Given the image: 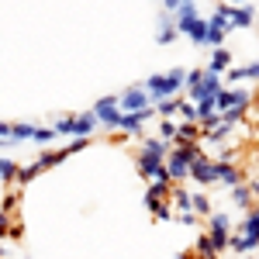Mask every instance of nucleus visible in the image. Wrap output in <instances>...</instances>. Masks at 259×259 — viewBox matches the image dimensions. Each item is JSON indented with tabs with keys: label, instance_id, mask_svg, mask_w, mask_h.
<instances>
[{
	"label": "nucleus",
	"instance_id": "nucleus-1",
	"mask_svg": "<svg viewBox=\"0 0 259 259\" xmlns=\"http://www.w3.org/2000/svg\"><path fill=\"white\" fill-rule=\"evenodd\" d=\"M228 249L239 252V256L256 252V249H259V207H249V211H245V218H242V232L228 239Z\"/></svg>",
	"mask_w": 259,
	"mask_h": 259
},
{
	"label": "nucleus",
	"instance_id": "nucleus-2",
	"mask_svg": "<svg viewBox=\"0 0 259 259\" xmlns=\"http://www.w3.org/2000/svg\"><path fill=\"white\" fill-rule=\"evenodd\" d=\"M183 83H187V73H183V69H169V73L149 76V80H145V90L152 94V104H159V100H166V97H177Z\"/></svg>",
	"mask_w": 259,
	"mask_h": 259
},
{
	"label": "nucleus",
	"instance_id": "nucleus-3",
	"mask_svg": "<svg viewBox=\"0 0 259 259\" xmlns=\"http://www.w3.org/2000/svg\"><path fill=\"white\" fill-rule=\"evenodd\" d=\"M249 90H242V87H221L218 90V111L225 114V111H232V107H249Z\"/></svg>",
	"mask_w": 259,
	"mask_h": 259
},
{
	"label": "nucleus",
	"instance_id": "nucleus-4",
	"mask_svg": "<svg viewBox=\"0 0 259 259\" xmlns=\"http://www.w3.org/2000/svg\"><path fill=\"white\" fill-rule=\"evenodd\" d=\"M94 114L100 118L104 128H118V124H121V104H118V97H100L97 104H94Z\"/></svg>",
	"mask_w": 259,
	"mask_h": 259
},
{
	"label": "nucleus",
	"instance_id": "nucleus-5",
	"mask_svg": "<svg viewBox=\"0 0 259 259\" xmlns=\"http://www.w3.org/2000/svg\"><path fill=\"white\" fill-rule=\"evenodd\" d=\"M218 90H221V73L204 69L200 83H197V87H190V100L197 104V100H204V97H218Z\"/></svg>",
	"mask_w": 259,
	"mask_h": 259
},
{
	"label": "nucleus",
	"instance_id": "nucleus-6",
	"mask_svg": "<svg viewBox=\"0 0 259 259\" xmlns=\"http://www.w3.org/2000/svg\"><path fill=\"white\" fill-rule=\"evenodd\" d=\"M118 104H121V111H142V107L152 104V94L145 90V83L142 87H128L124 94H118Z\"/></svg>",
	"mask_w": 259,
	"mask_h": 259
},
{
	"label": "nucleus",
	"instance_id": "nucleus-7",
	"mask_svg": "<svg viewBox=\"0 0 259 259\" xmlns=\"http://www.w3.org/2000/svg\"><path fill=\"white\" fill-rule=\"evenodd\" d=\"M152 114H156V111H152V104H149V107H142V111H121V124H118V128L124 132V135H139L142 124L152 118Z\"/></svg>",
	"mask_w": 259,
	"mask_h": 259
},
{
	"label": "nucleus",
	"instance_id": "nucleus-8",
	"mask_svg": "<svg viewBox=\"0 0 259 259\" xmlns=\"http://www.w3.org/2000/svg\"><path fill=\"white\" fill-rule=\"evenodd\" d=\"M177 28L194 45H207V21L200 18V14H194V18H187V21H177Z\"/></svg>",
	"mask_w": 259,
	"mask_h": 259
},
{
	"label": "nucleus",
	"instance_id": "nucleus-9",
	"mask_svg": "<svg viewBox=\"0 0 259 259\" xmlns=\"http://www.w3.org/2000/svg\"><path fill=\"white\" fill-rule=\"evenodd\" d=\"M190 180H197L200 187H211L214 183V159L207 152H200L197 159L190 162Z\"/></svg>",
	"mask_w": 259,
	"mask_h": 259
},
{
	"label": "nucleus",
	"instance_id": "nucleus-10",
	"mask_svg": "<svg viewBox=\"0 0 259 259\" xmlns=\"http://www.w3.org/2000/svg\"><path fill=\"white\" fill-rule=\"evenodd\" d=\"M214 180L225 187H235V183H242V169L232 159H214Z\"/></svg>",
	"mask_w": 259,
	"mask_h": 259
},
{
	"label": "nucleus",
	"instance_id": "nucleus-11",
	"mask_svg": "<svg viewBox=\"0 0 259 259\" xmlns=\"http://www.w3.org/2000/svg\"><path fill=\"white\" fill-rule=\"evenodd\" d=\"M256 24V7L252 4H232V28H252Z\"/></svg>",
	"mask_w": 259,
	"mask_h": 259
},
{
	"label": "nucleus",
	"instance_id": "nucleus-12",
	"mask_svg": "<svg viewBox=\"0 0 259 259\" xmlns=\"http://www.w3.org/2000/svg\"><path fill=\"white\" fill-rule=\"evenodd\" d=\"M169 204H173L177 211H194V194H187L183 183H173V187H169Z\"/></svg>",
	"mask_w": 259,
	"mask_h": 259
},
{
	"label": "nucleus",
	"instance_id": "nucleus-13",
	"mask_svg": "<svg viewBox=\"0 0 259 259\" xmlns=\"http://www.w3.org/2000/svg\"><path fill=\"white\" fill-rule=\"evenodd\" d=\"M242 80H256L259 83V59L245 62V66H239V69H228V83H242Z\"/></svg>",
	"mask_w": 259,
	"mask_h": 259
},
{
	"label": "nucleus",
	"instance_id": "nucleus-14",
	"mask_svg": "<svg viewBox=\"0 0 259 259\" xmlns=\"http://www.w3.org/2000/svg\"><path fill=\"white\" fill-rule=\"evenodd\" d=\"M197 139H200V121H180L177 145H183V142H197Z\"/></svg>",
	"mask_w": 259,
	"mask_h": 259
},
{
	"label": "nucleus",
	"instance_id": "nucleus-15",
	"mask_svg": "<svg viewBox=\"0 0 259 259\" xmlns=\"http://www.w3.org/2000/svg\"><path fill=\"white\" fill-rule=\"evenodd\" d=\"M228 66H232V52L218 45V49L211 52V62H207V69H214V73H228Z\"/></svg>",
	"mask_w": 259,
	"mask_h": 259
},
{
	"label": "nucleus",
	"instance_id": "nucleus-16",
	"mask_svg": "<svg viewBox=\"0 0 259 259\" xmlns=\"http://www.w3.org/2000/svg\"><path fill=\"white\" fill-rule=\"evenodd\" d=\"M173 14V11H169ZM169 14H162V24H159V35H156V41L159 45H169V41L180 35V28H177V21H169Z\"/></svg>",
	"mask_w": 259,
	"mask_h": 259
},
{
	"label": "nucleus",
	"instance_id": "nucleus-17",
	"mask_svg": "<svg viewBox=\"0 0 259 259\" xmlns=\"http://www.w3.org/2000/svg\"><path fill=\"white\" fill-rule=\"evenodd\" d=\"M228 190H232V200L249 211V204H252V187H249V183H235V187H228Z\"/></svg>",
	"mask_w": 259,
	"mask_h": 259
},
{
	"label": "nucleus",
	"instance_id": "nucleus-18",
	"mask_svg": "<svg viewBox=\"0 0 259 259\" xmlns=\"http://www.w3.org/2000/svg\"><path fill=\"white\" fill-rule=\"evenodd\" d=\"M66 156H73V149H69V145H66V149H59V152H41V156H38L35 162H38L41 169H49V166H56V162H62Z\"/></svg>",
	"mask_w": 259,
	"mask_h": 259
},
{
	"label": "nucleus",
	"instance_id": "nucleus-19",
	"mask_svg": "<svg viewBox=\"0 0 259 259\" xmlns=\"http://www.w3.org/2000/svg\"><path fill=\"white\" fill-rule=\"evenodd\" d=\"M207 228H211V232H232V218L221 214V211H211V214H207Z\"/></svg>",
	"mask_w": 259,
	"mask_h": 259
},
{
	"label": "nucleus",
	"instance_id": "nucleus-20",
	"mask_svg": "<svg viewBox=\"0 0 259 259\" xmlns=\"http://www.w3.org/2000/svg\"><path fill=\"white\" fill-rule=\"evenodd\" d=\"M194 252H197V256H218V245H214V239H211V232H207V235H197Z\"/></svg>",
	"mask_w": 259,
	"mask_h": 259
},
{
	"label": "nucleus",
	"instance_id": "nucleus-21",
	"mask_svg": "<svg viewBox=\"0 0 259 259\" xmlns=\"http://www.w3.org/2000/svg\"><path fill=\"white\" fill-rule=\"evenodd\" d=\"M177 114H180L183 121H200V111H197V104H194L190 97H187V100L180 97V111H177Z\"/></svg>",
	"mask_w": 259,
	"mask_h": 259
},
{
	"label": "nucleus",
	"instance_id": "nucleus-22",
	"mask_svg": "<svg viewBox=\"0 0 259 259\" xmlns=\"http://www.w3.org/2000/svg\"><path fill=\"white\" fill-rule=\"evenodd\" d=\"M156 111H159V118H173L180 111V97H166V100H159L156 104Z\"/></svg>",
	"mask_w": 259,
	"mask_h": 259
},
{
	"label": "nucleus",
	"instance_id": "nucleus-23",
	"mask_svg": "<svg viewBox=\"0 0 259 259\" xmlns=\"http://www.w3.org/2000/svg\"><path fill=\"white\" fill-rule=\"evenodd\" d=\"M194 211H197L200 218H207V214L214 211V204L207 200V194H194Z\"/></svg>",
	"mask_w": 259,
	"mask_h": 259
},
{
	"label": "nucleus",
	"instance_id": "nucleus-24",
	"mask_svg": "<svg viewBox=\"0 0 259 259\" xmlns=\"http://www.w3.org/2000/svg\"><path fill=\"white\" fill-rule=\"evenodd\" d=\"M177 128H180V121H173V118H162L159 121V139H177Z\"/></svg>",
	"mask_w": 259,
	"mask_h": 259
},
{
	"label": "nucleus",
	"instance_id": "nucleus-25",
	"mask_svg": "<svg viewBox=\"0 0 259 259\" xmlns=\"http://www.w3.org/2000/svg\"><path fill=\"white\" fill-rule=\"evenodd\" d=\"M11 139H14V142L35 139V124H11Z\"/></svg>",
	"mask_w": 259,
	"mask_h": 259
},
{
	"label": "nucleus",
	"instance_id": "nucleus-26",
	"mask_svg": "<svg viewBox=\"0 0 259 259\" xmlns=\"http://www.w3.org/2000/svg\"><path fill=\"white\" fill-rule=\"evenodd\" d=\"M38 173H41V166H38V162H31V166L18 169V180H14V183H31V180L38 177Z\"/></svg>",
	"mask_w": 259,
	"mask_h": 259
},
{
	"label": "nucleus",
	"instance_id": "nucleus-27",
	"mask_svg": "<svg viewBox=\"0 0 259 259\" xmlns=\"http://www.w3.org/2000/svg\"><path fill=\"white\" fill-rule=\"evenodd\" d=\"M18 169H21V166L14 159H0V177H4V180H18Z\"/></svg>",
	"mask_w": 259,
	"mask_h": 259
},
{
	"label": "nucleus",
	"instance_id": "nucleus-28",
	"mask_svg": "<svg viewBox=\"0 0 259 259\" xmlns=\"http://www.w3.org/2000/svg\"><path fill=\"white\" fill-rule=\"evenodd\" d=\"M56 132H59V135H76V118H59Z\"/></svg>",
	"mask_w": 259,
	"mask_h": 259
},
{
	"label": "nucleus",
	"instance_id": "nucleus-29",
	"mask_svg": "<svg viewBox=\"0 0 259 259\" xmlns=\"http://www.w3.org/2000/svg\"><path fill=\"white\" fill-rule=\"evenodd\" d=\"M56 135H59L56 128H35V142H41V145H49V142L56 139Z\"/></svg>",
	"mask_w": 259,
	"mask_h": 259
},
{
	"label": "nucleus",
	"instance_id": "nucleus-30",
	"mask_svg": "<svg viewBox=\"0 0 259 259\" xmlns=\"http://www.w3.org/2000/svg\"><path fill=\"white\" fill-rule=\"evenodd\" d=\"M7 235H11V214L0 211V239H7Z\"/></svg>",
	"mask_w": 259,
	"mask_h": 259
},
{
	"label": "nucleus",
	"instance_id": "nucleus-31",
	"mask_svg": "<svg viewBox=\"0 0 259 259\" xmlns=\"http://www.w3.org/2000/svg\"><path fill=\"white\" fill-rule=\"evenodd\" d=\"M14 207H18V194H14V190H11V194H7V197H4V211H7V214H11V211H14Z\"/></svg>",
	"mask_w": 259,
	"mask_h": 259
},
{
	"label": "nucleus",
	"instance_id": "nucleus-32",
	"mask_svg": "<svg viewBox=\"0 0 259 259\" xmlns=\"http://www.w3.org/2000/svg\"><path fill=\"white\" fill-rule=\"evenodd\" d=\"M200 76H204V69H190V73H187V87H197Z\"/></svg>",
	"mask_w": 259,
	"mask_h": 259
},
{
	"label": "nucleus",
	"instance_id": "nucleus-33",
	"mask_svg": "<svg viewBox=\"0 0 259 259\" xmlns=\"http://www.w3.org/2000/svg\"><path fill=\"white\" fill-rule=\"evenodd\" d=\"M218 159H232V162H235V159H239V149H221Z\"/></svg>",
	"mask_w": 259,
	"mask_h": 259
},
{
	"label": "nucleus",
	"instance_id": "nucleus-34",
	"mask_svg": "<svg viewBox=\"0 0 259 259\" xmlns=\"http://www.w3.org/2000/svg\"><path fill=\"white\" fill-rule=\"evenodd\" d=\"M180 4H183V0H162V7H166V11H177Z\"/></svg>",
	"mask_w": 259,
	"mask_h": 259
},
{
	"label": "nucleus",
	"instance_id": "nucleus-35",
	"mask_svg": "<svg viewBox=\"0 0 259 259\" xmlns=\"http://www.w3.org/2000/svg\"><path fill=\"white\" fill-rule=\"evenodd\" d=\"M249 187H252V197H259V177H256V180H249Z\"/></svg>",
	"mask_w": 259,
	"mask_h": 259
},
{
	"label": "nucleus",
	"instance_id": "nucleus-36",
	"mask_svg": "<svg viewBox=\"0 0 259 259\" xmlns=\"http://www.w3.org/2000/svg\"><path fill=\"white\" fill-rule=\"evenodd\" d=\"M0 135H4V139H11V124H4V121H0Z\"/></svg>",
	"mask_w": 259,
	"mask_h": 259
},
{
	"label": "nucleus",
	"instance_id": "nucleus-37",
	"mask_svg": "<svg viewBox=\"0 0 259 259\" xmlns=\"http://www.w3.org/2000/svg\"><path fill=\"white\" fill-rule=\"evenodd\" d=\"M228 4H245V0H228Z\"/></svg>",
	"mask_w": 259,
	"mask_h": 259
},
{
	"label": "nucleus",
	"instance_id": "nucleus-38",
	"mask_svg": "<svg viewBox=\"0 0 259 259\" xmlns=\"http://www.w3.org/2000/svg\"><path fill=\"white\" fill-rule=\"evenodd\" d=\"M256 24H259V14H256Z\"/></svg>",
	"mask_w": 259,
	"mask_h": 259
},
{
	"label": "nucleus",
	"instance_id": "nucleus-39",
	"mask_svg": "<svg viewBox=\"0 0 259 259\" xmlns=\"http://www.w3.org/2000/svg\"><path fill=\"white\" fill-rule=\"evenodd\" d=\"M256 252H259V249H256Z\"/></svg>",
	"mask_w": 259,
	"mask_h": 259
}]
</instances>
